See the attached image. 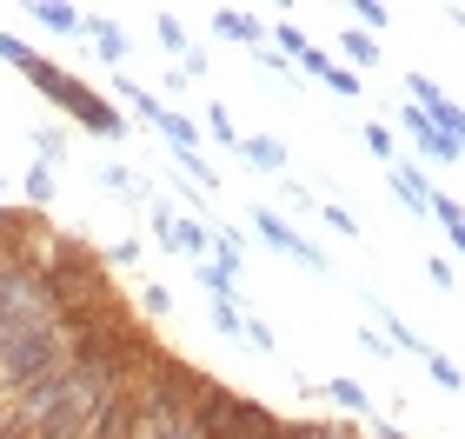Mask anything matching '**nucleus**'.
<instances>
[{
  "mask_svg": "<svg viewBox=\"0 0 465 439\" xmlns=\"http://www.w3.org/2000/svg\"><path fill=\"white\" fill-rule=\"evenodd\" d=\"M173 246H180V254H206V246H213V234H206V226L200 220H173Z\"/></svg>",
  "mask_w": 465,
  "mask_h": 439,
  "instance_id": "423d86ee",
  "label": "nucleus"
},
{
  "mask_svg": "<svg viewBox=\"0 0 465 439\" xmlns=\"http://www.w3.org/2000/svg\"><path fill=\"white\" fill-rule=\"evenodd\" d=\"M326 87H332V94H359V87H366V80H359L352 67H326Z\"/></svg>",
  "mask_w": 465,
  "mask_h": 439,
  "instance_id": "2eb2a0df",
  "label": "nucleus"
},
{
  "mask_svg": "<svg viewBox=\"0 0 465 439\" xmlns=\"http://www.w3.org/2000/svg\"><path fill=\"white\" fill-rule=\"evenodd\" d=\"M446 234H452V246H459V254H465V220H452V226H446Z\"/></svg>",
  "mask_w": 465,
  "mask_h": 439,
  "instance_id": "6ab92c4d",
  "label": "nucleus"
},
{
  "mask_svg": "<svg viewBox=\"0 0 465 439\" xmlns=\"http://www.w3.org/2000/svg\"><path fill=\"white\" fill-rule=\"evenodd\" d=\"M392 194L412 206V214H432V186H426V174L419 166H392Z\"/></svg>",
  "mask_w": 465,
  "mask_h": 439,
  "instance_id": "39448f33",
  "label": "nucleus"
},
{
  "mask_svg": "<svg viewBox=\"0 0 465 439\" xmlns=\"http://www.w3.org/2000/svg\"><path fill=\"white\" fill-rule=\"evenodd\" d=\"M340 47H346V60H352V67H372V60H379V47H372V34H340Z\"/></svg>",
  "mask_w": 465,
  "mask_h": 439,
  "instance_id": "1a4fd4ad",
  "label": "nucleus"
},
{
  "mask_svg": "<svg viewBox=\"0 0 465 439\" xmlns=\"http://www.w3.org/2000/svg\"><path fill=\"white\" fill-rule=\"evenodd\" d=\"M432 380H439V386H459V366H452V360H439V353H432Z\"/></svg>",
  "mask_w": 465,
  "mask_h": 439,
  "instance_id": "a211bd4d",
  "label": "nucleus"
},
{
  "mask_svg": "<svg viewBox=\"0 0 465 439\" xmlns=\"http://www.w3.org/2000/svg\"><path fill=\"white\" fill-rule=\"evenodd\" d=\"M366 146H372L379 160H392V127H366Z\"/></svg>",
  "mask_w": 465,
  "mask_h": 439,
  "instance_id": "dca6fc26",
  "label": "nucleus"
},
{
  "mask_svg": "<svg viewBox=\"0 0 465 439\" xmlns=\"http://www.w3.org/2000/svg\"><path fill=\"white\" fill-rule=\"evenodd\" d=\"M280 47H286L292 60H300V54H306V34H300V27H280Z\"/></svg>",
  "mask_w": 465,
  "mask_h": 439,
  "instance_id": "f3484780",
  "label": "nucleus"
},
{
  "mask_svg": "<svg viewBox=\"0 0 465 439\" xmlns=\"http://www.w3.org/2000/svg\"><path fill=\"white\" fill-rule=\"evenodd\" d=\"M47 194H54V174H47V166H27V200L40 206Z\"/></svg>",
  "mask_w": 465,
  "mask_h": 439,
  "instance_id": "4468645a",
  "label": "nucleus"
},
{
  "mask_svg": "<svg viewBox=\"0 0 465 439\" xmlns=\"http://www.w3.org/2000/svg\"><path fill=\"white\" fill-rule=\"evenodd\" d=\"M0 54H7V60H14V67H20V74L34 80L40 94H54V100H60V107H67L74 120H87L94 134H120V114H114V107H100L94 94H80V87H74L67 74H60V67H47V60H34L27 47H20V40H0Z\"/></svg>",
  "mask_w": 465,
  "mask_h": 439,
  "instance_id": "f257e3e1",
  "label": "nucleus"
},
{
  "mask_svg": "<svg viewBox=\"0 0 465 439\" xmlns=\"http://www.w3.org/2000/svg\"><path fill=\"white\" fill-rule=\"evenodd\" d=\"M232 146H240V154H246L252 166H286V146H272V140H252V134H240Z\"/></svg>",
  "mask_w": 465,
  "mask_h": 439,
  "instance_id": "0eeeda50",
  "label": "nucleus"
},
{
  "mask_svg": "<svg viewBox=\"0 0 465 439\" xmlns=\"http://www.w3.org/2000/svg\"><path fill=\"white\" fill-rule=\"evenodd\" d=\"M87 27H94V40H100V54H107V60H120V54H126V40L107 27V20H87Z\"/></svg>",
  "mask_w": 465,
  "mask_h": 439,
  "instance_id": "f8f14e48",
  "label": "nucleus"
},
{
  "mask_svg": "<svg viewBox=\"0 0 465 439\" xmlns=\"http://www.w3.org/2000/svg\"><path fill=\"white\" fill-rule=\"evenodd\" d=\"M326 393H332V400H340L346 413H366V406H372V400H366V386H359V380H332Z\"/></svg>",
  "mask_w": 465,
  "mask_h": 439,
  "instance_id": "9d476101",
  "label": "nucleus"
},
{
  "mask_svg": "<svg viewBox=\"0 0 465 439\" xmlns=\"http://www.w3.org/2000/svg\"><path fill=\"white\" fill-rule=\"evenodd\" d=\"M406 134H412L419 146H426V154H439V160H459V140H452V134H439V120H432L426 107H419V100L406 107Z\"/></svg>",
  "mask_w": 465,
  "mask_h": 439,
  "instance_id": "7ed1b4c3",
  "label": "nucleus"
},
{
  "mask_svg": "<svg viewBox=\"0 0 465 439\" xmlns=\"http://www.w3.org/2000/svg\"><path fill=\"white\" fill-rule=\"evenodd\" d=\"M34 20H47V27H60V34H74V27H80V14H74V7H34Z\"/></svg>",
  "mask_w": 465,
  "mask_h": 439,
  "instance_id": "ddd939ff",
  "label": "nucleus"
},
{
  "mask_svg": "<svg viewBox=\"0 0 465 439\" xmlns=\"http://www.w3.org/2000/svg\"><path fill=\"white\" fill-rule=\"evenodd\" d=\"M386 439H399V433H386Z\"/></svg>",
  "mask_w": 465,
  "mask_h": 439,
  "instance_id": "aec40b11",
  "label": "nucleus"
},
{
  "mask_svg": "<svg viewBox=\"0 0 465 439\" xmlns=\"http://www.w3.org/2000/svg\"><path fill=\"white\" fill-rule=\"evenodd\" d=\"M252 226H260V234L272 240V246H280V254H300L306 266H326V254H320V246H306L300 234H292V226L286 220H272V214H252Z\"/></svg>",
  "mask_w": 465,
  "mask_h": 439,
  "instance_id": "20e7f679",
  "label": "nucleus"
},
{
  "mask_svg": "<svg viewBox=\"0 0 465 439\" xmlns=\"http://www.w3.org/2000/svg\"><path fill=\"white\" fill-rule=\"evenodd\" d=\"M67 366V353H60V326H40V333H14V340H0V380L14 393L40 386L47 373Z\"/></svg>",
  "mask_w": 465,
  "mask_h": 439,
  "instance_id": "f03ea898",
  "label": "nucleus"
},
{
  "mask_svg": "<svg viewBox=\"0 0 465 439\" xmlns=\"http://www.w3.org/2000/svg\"><path fill=\"white\" fill-rule=\"evenodd\" d=\"M272 439H352V433H340V426H306V420L286 426V420H280V433H272Z\"/></svg>",
  "mask_w": 465,
  "mask_h": 439,
  "instance_id": "9b49d317",
  "label": "nucleus"
},
{
  "mask_svg": "<svg viewBox=\"0 0 465 439\" xmlns=\"http://www.w3.org/2000/svg\"><path fill=\"white\" fill-rule=\"evenodd\" d=\"M213 27H220L226 40H246V47H252V40H260V20H252V14H232V7H226V14L213 20Z\"/></svg>",
  "mask_w": 465,
  "mask_h": 439,
  "instance_id": "6e6552de",
  "label": "nucleus"
}]
</instances>
